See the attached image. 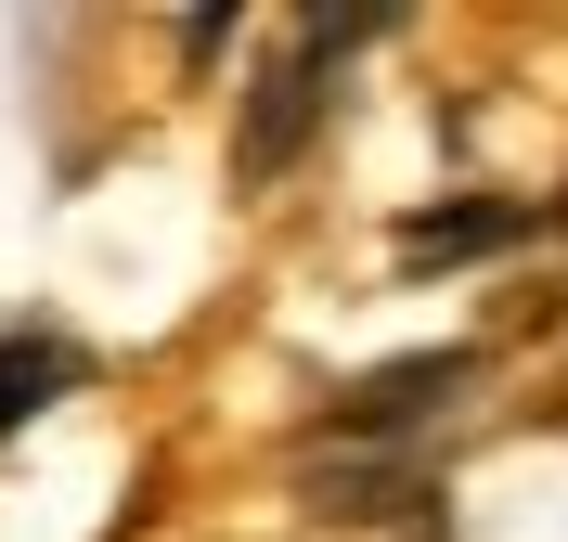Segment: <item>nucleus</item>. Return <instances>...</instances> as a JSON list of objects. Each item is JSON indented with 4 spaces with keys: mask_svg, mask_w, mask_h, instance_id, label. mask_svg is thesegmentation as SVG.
I'll list each match as a JSON object with an SVG mask.
<instances>
[{
    "mask_svg": "<svg viewBox=\"0 0 568 542\" xmlns=\"http://www.w3.org/2000/svg\"><path fill=\"white\" fill-rule=\"evenodd\" d=\"M297 504L336 530H439V439H323L297 452Z\"/></svg>",
    "mask_w": 568,
    "mask_h": 542,
    "instance_id": "1",
    "label": "nucleus"
},
{
    "mask_svg": "<svg viewBox=\"0 0 568 542\" xmlns=\"http://www.w3.org/2000/svg\"><path fill=\"white\" fill-rule=\"evenodd\" d=\"M478 388V349H414V361H375L323 400V439H439V400Z\"/></svg>",
    "mask_w": 568,
    "mask_h": 542,
    "instance_id": "2",
    "label": "nucleus"
},
{
    "mask_svg": "<svg viewBox=\"0 0 568 542\" xmlns=\"http://www.w3.org/2000/svg\"><path fill=\"white\" fill-rule=\"evenodd\" d=\"M323 78H336V65H311V52H272V65H258V91H246V143H233V181H284L297 155H311V130H323Z\"/></svg>",
    "mask_w": 568,
    "mask_h": 542,
    "instance_id": "3",
    "label": "nucleus"
},
{
    "mask_svg": "<svg viewBox=\"0 0 568 542\" xmlns=\"http://www.w3.org/2000/svg\"><path fill=\"white\" fill-rule=\"evenodd\" d=\"M517 233H542L517 194H453V207H414V219H400L388 272H414V285H426V272H478V258H504Z\"/></svg>",
    "mask_w": 568,
    "mask_h": 542,
    "instance_id": "4",
    "label": "nucleus"
},
{
    "mask_svg": "<svg viewBox=\"0 0 568 542\" xmlns=\"http://www.w3.org/2000/svg\"><path fill=\"white\" fill-rule=\"evenodd\" d=\"M65 388H91V349H78V336H13V349H0V439L27 427V413H52Z\"/></svg>",
    "mask_w": 568,
    "mask_h": 542,
    "instance_id": "5",
    "label": "nucleus"
},
{
    "mask_svg": "<svg viewBox=\"0 0 568 542\" xmlns=\"http://www.w3.org/2000/svg\"><path fill=\"white\" fill-rule=\"evenodd\" d=\"M388 27H414L400 0H311V13H297V52L336 65V52H362V39H388Z\"/></svg>",
    "mask_w": 568,
    "mask_h": 542,
    "instance_id": "6",
    "label": "nucleus"
},
{
    "mask_svg": "<svg viewBox=\"0 0 568 542\" xmlns=\"http://www.w3.org/2000/svg\"><path fill=\"white\" fill-rule=\"evenodd\" d=\"M220 52H233V13L194 0V13H181V65H220Z\"/></svg>",
    "mask_w": 568,
    "mask_h": 542,
    "instance_id": "7",
    "label": "nucleus"
},
{
    "mask_svg": "<svg viewBox=\"0 0 568 542\" xmlns=\"http://www.w3.org/2000/svg\"><path fill=\"white\" fill-rule=\"evenodd\" d=\"M556 233H568V194H556Z\"/></svg>",
    "mask_w": 568,
    "mask_h": 542,
    "instance_id": "8",
    "label": "nucleus"
}]
</instances>
